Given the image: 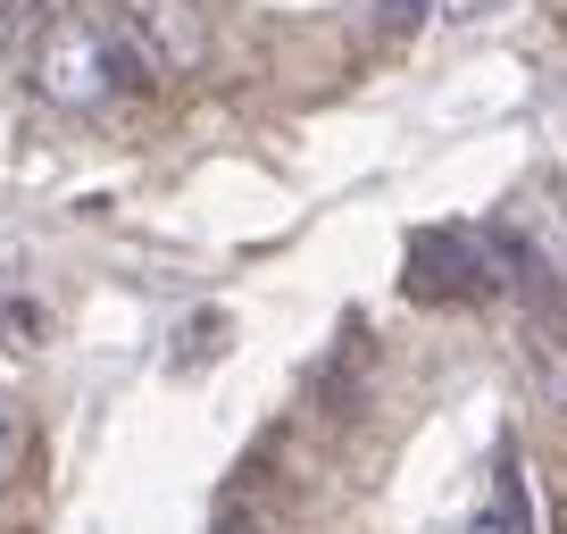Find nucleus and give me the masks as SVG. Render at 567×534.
Returning <instances> with one entry per match:
<instances>
[{
    "label": "nucleus",
    "mask_w": 567,
    "mask_h": 534,
    "mask_svg": "<svg viewBox=\"0 0 567 534\" xmlns=\"http://www.w3.org/2000/svg\"><path fill=\"white\" fill-rule=\"evenodd\" d=\"M101 25L117 42L125 75H193L209 59V9L200 0H117Z\"/></svg>",
    "instance_id": "1"
},
{
    "label": "nucleus",
    "mask_w": 567,
    "mask_h": 534,
    "mask_svg": "<svg viewBox=\"0 0 567 534\" xmlns=\"http://www.w3.org/2000/svg\"><path fill=\"white\" fill-rule=\"evenodd\" d=\"M117 84H125V59H117V42H109L101 18H75L68 9V18L34 42V92L42 101L101 109V101H117Z\"/></svg>",
    "instance_id": "2"
},
{
    "label": "nucleus",
    "mask_w": 567,
    "mask_h": 534,
    "mask_svg": "<svg viewBox=\"0 0 567 534\" xmlns=\"http://www.w3.org/2000/svg\"><path fill=\"white\" fill-rule=\"evenodd\" d=\"M467 534H534V501H526V476H517V451H501V468H493V493L476 501Z\"/></svg>",
    "instance_id": "3"
},
{
    "label": "nucleus",
    "mask_w": 567,
    "mask_h": 534,
    "mask_svg": "<svg viewBox=\"0 0 567 534\" xmlns=\"http://www.w3.org/2000/svg\"><path fill=\"white\" fill-rule=\"evenodd\" d=\"M68 9H75V0H0V42H9V51H34Z\"/></svg>",
    "instance_id": "4"
},
{
    "label": "nucleus",
    "mask_w": 567,
    "mask_h": 534,
    "mask_svg": "<svg viewBox=\"0 0 567 534\" xmlns=\"http://www.w3.org/2000/svg\"><path fill=\"white\" fill-rule=\"evenodd\" d=\"M18 451H25V410H18V392L0 384V484L18 476Z\"/></svg>",
    "instance_id": "5"
},
{
    "label": "nucleus",
    "mask_w": 567,
    "mask_h": 534,
    "mask_svg": "<svg viewBox=\"0 0 567 534\" xmlns=\"http://www.w3.org/2000/svg\"><path fill=\"white\" fill-rule=\"evenodd\" d=\"M434 9H443L451 25H493V18H509L517 0H434Z\"/></svg>",
    "instance_id": "6"
},
{
    "label": "nucleus",
    "mask_w": 567,
    "mask_h": 534,
    "mask_svg": "<svg viewBox=\"0 0 567 534\" xmlns=\"http://www.w3.org/2000/svg\"><path fill=\"white\" fill-rule=\"evenodd\" d=\"M18 267H25V250H18V234H0V285H18Z\"/></svg>",
    "instance_id": "7"
},
{
    "label": "nucleus",
    "mask_w": 567,
    "mask_h": 534,
    "mask_svg": "<svg viewBox=\"0 0 567 534\" xmlns=\"http://www.w3.org/2000/svg\"><path fill=\"white\" fill-rule=\"evenodd\" d=\"M217 534H267V526H259L250 510H226V517H217Z\"/></svg>",
    "instance_id": "8"
}]
</instances>
